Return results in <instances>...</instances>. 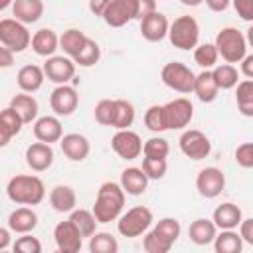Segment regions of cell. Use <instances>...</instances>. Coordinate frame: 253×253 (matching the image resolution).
<instances>
[{"instance_id":"1","label":"cell","mask_w":253,"mask_h":253,"mask_svg":"<svg viewBox=\"0 0 253 253\" xmlns=\"http://www.w3.org/2000/svg\"><path fill=\"white\" fill-rule=\"evenodd\" d=\"M125 196L126 192L123 190L121 182H103L99 186L93 206V213L99 223H111L121 217L125 208Z\"/></svg>"},{"instance_id":"2","label":"cell","mask_w":253,"mask_h":253,"mask_svg":"<svg viewBox=\"0 0 253 253\" xmlns=\"http://www.w3.org/2000/svg\"><path fill=\"white\" fill-rule=\"evenodd\" d=\"M6 194L18 206H38L45 198V186L34 174H18L8 180Z\"/></svg>"},{"instance_id":"3","label":"cell","mask_w":253,"mask_h":253,"mask_svg":"<svg viewBox=\"0 0 253 253\" xmlns=\"http://www.w3.org/2000/svg\"><path fill=\"white\" fill-rule=\"evenodd\" d=\"M215 47L219 55L227 63H241V59L247 55V40L237 28H221L215 36Z\"/></svg>"},{"instance_id":"4","label":"cell","mask_w":253,"mask_h":253,"mask_svg":"<svg viewBox=\"0 0 253 253\" xmlns=\"http://www.w3.org/2000/svg\"><path fill=\"white\" fill-rule=\"evenodd\" d=\"M168 40L178 49H194L200 42V24L194 16H178L168 30Z\"/></svg>"},{"instance_id":"5","label":"cell","mask_w":253,"mask_h":253,"mask_svg":"<svg viewBox=\"0 0 253 253\" xmlns=\"http://www.w3.org/2000/svg\"><path fill=\"white\" fill-rule=\"evenodd\" d=\"M152 221H154L152 211L146 206H134L125 213H121L117 221V229L123 237H140L148 231Z\"/></svg>"},{"instance_id":"6","label":"cell","mask_w":253,"mask_h":253,"mask_svg":"<svg viewBox=\"0 0 253 253\" xmlns=\"http://www.w3.org/2000/svg\"><path fill=\"white\" fill-rule=\"evenodd\" d=\"M0 43L14 53H20L32 45V34L24 22L16 18H4L0 20Z\"/></svg>"},{"instance_id":"7","label":"cell","mask_w":253,"mask_h":253,"mask_svg":"<svg viewBox=\"0 0 253 253\" xmlns=\"http://www.w3.org/2000/svg\"><path fill=\"white\" fill-rule=\"evenodd\" d=\"M160 77H162V83L166 87H170L172 91H178L182 95H188V93H194V81H196V75L194 71L182 63V61H170L162 67L160 71Z\"/></svg>"},{"instance_id":"8","label":"cell","mask_w":253,"mask_h":253,"mask_svg":"<svg viewBox=\"0 0 253 253\" xmlns=\"http://www.w3.org/2000/svg\"><path fill=\"white\" fill-rule=\"evenodd\" d=\"M180 150L184 156H188L190 160H204L210 156L211 152V142L206 136V132L198 130V128H188L182 132L180 140Z\"/></svg>"},{"instance_id":"9","label":"cell","mask_w":253,"mask_h":253,"mask_svg":"<svg viewBox=\"0 0 253 253\" xmlns=\"http://www.w3.org/2000/svg\"><path fill=\"white\" fill-rule=\"evenodd\" d=\"M164 117L168 130H180L186 128L194 119V105L186 97L172 99L164 105Z\"/></svg>"},{"instance_id":"10","label":"cell","mask_w":253,"mask_h":253,"mask_svg":"<svg viewBox=\"0 0 253 253\" xmlns=\"http://www.w3.org/2000/svg\"><path fill=\"white\" fill-rule=\"evenodd\" d=\"M225 188V174L215 168V166H208L202 168L196 176V190L202 198L206 200H213L217 198Z\"/></svg>"},{"instance_id":"11","label":"cell","mask_w":253,"mask_h":253,"mask_svg":"<svg viewBox=\"0 0 253 253\" xmlns=\"http://www.w3.org/2000/svg\"><path fill=\"white\" fill-rule=\"evenodd\" d=\"M53 241L61 253H77L83 247V233L71 219H65L53 227Z\"/></svg>"},{"instance_id":"12","label":"cell","mask_w":253,"mask_h":253,"mask_svg":"<svg viewBox=\"0 0 253 253\" xmlns=\"http://www.w3.org/2000/svg\"><path fill=\"white\" fill-rule=\"evenodd\" d=\"M142 140L140 136L130 130V128H123V130H117L111 138V148L115 150L117 156L125 158V160H134L142 154Z\"/></svg>"},{"instance_id":"13","label":"cell","mask_w":253,"mask_h":253,"mask_svg":"<svg viewBox=\"0 0 253 253\" xmlns=\"http://www.w3.org/2000/svg\"><path fill=\"white\" fill-rule=\"evenodd\" d=\"M138 16V0H113L103 14V20L111 28H123Z\"/></svg>"},{"instance_id":"14","label":"cell","mask_w":253,"mask_h":253,"mask_svg":"<svg viewBox=\"0 0 253 253\" xmlns=\"http://www.w3.org/2000/svg\"><path fill=\"white\" fill-rule=\"evenodd\" d=\"M75 61L69 55H51L43 63L45 77L55 85H65L75 75Z\"/></svg>"},{"instance_id":"15","label":"cell","mask_w":253,"mask_h":253,"mask_svg":"<svg viewBox=\"0 0 253 253\" xmlns=\"http://www.w3.org/2000/svg\"><path fill=\"white\" fill-rule=\"evenodd\" d=\"M79 105V95H77V89L71 87V85H57L53 91H51V97H49V107L51 111L57 115V117H69L75 113Z\"/></svg>"},{"instance_id":"16","label":"cell","mask_w":253,"mask_h":253,"mask_svg":"<svg viewBox=\"0 0 253 253\" xmlns=\"http://www.w3.org/2000/svg\"><path fill=\"white\" fill-rule=\"evenodd\" d=\"M53 148H51V144H47V142H42V140H38V142H32L28 148H26V164L34 170V172H45L47 168H51V164H53Z\"/></svg>"},{"instance_id":"17","label":"cell","mask_w":253,"mask_h":253,"mask_svg":"<svg viewBox=\"0 0 253 253\" xmlns=\"http://www.w3.org/2000/svg\"><path fill=\"white\" fill-rule=\"evenodd\" d=\"M168 30H170V22L158 10L140 20V36L146 42H162L168 36Z\"/></svg>"},{"instance_id":"18","label":"cell","mask_w":253,"mask_h":253,"mask_svg":"<svg viewBox=\"0 0 253 253\" xmlns=\"http://www.w3.org/2000/svg\"><path fill=\"white\" fill-rule=\"evenodd\" d=\"M59 146H61V152L71 162H83L89 156V152H91V144H89L87 136H83L79 132L63 134L61 140H59Z\"/></svg>"},{"instance_id":"19","label":"cell","mask_w":253,"mask_h":253,"mask_svg":"<svg viewBox=\"0 0 253 253\" xmlns=\"http://www.w3.org/2000/svg\"><path fill=\"white\" fill-rule=\"evenodd\" d=\"M34 136L42 142H47V144H53V142H59L61 136H63V126L57 119V115H45V117H40L36 119L34 123Z\"/></svg>"},{"instance_id":"20","label":"cell","mask_w":253,"mask_h":253,"mask_svg":"<svg viewBox=\"0 0 253 253\" xmlns=\"http://www.w3.org/2000/svg\"><path fill=\"white\" fill-rule=\"evenodd\" d=\"M24 125L26 123L20 117V113L12 107H6L0 113V146H6L16 134H20Z\"/></svg>"},{"instance_id":"21","label":"cell","mask_w":253,"mask_h":253,"mask_svg":"<svg viewBox=\"0 0 253 253\" xmlns=\"http://www.w3.org/2000/svg\"><path fill=\"white\" fill-rule=\"evenodd\" d=\"M45 79H47V77H45L43 67L34 65V63L20 67V71H18V75H16L18 87H20L22 91H26V93H36L38 89H42V85H43Z\"/></svg>"},{"instance_id":"22","label":"cell","mask_w":253,"mask_h":253,"mask_svg":"<svg viewBox=\"0 0 253 253\" xmlns=\"http://www.w3.org/2000/svg\"><path fill=\"white\" fill-rule=\"evenodd\" d=\"M148 180L150 178L144 174V170L136 166L125 168L121 172V186L128 196H142L148 188Z\"/></svg>"},{"instance_id":"23","label":"cell","mask_w":253,"mask_h":253,"mask_svg":"<svg viewBox=\"0 0 253 253\" xmlns=\"http://www.w3.org/2000/svg\"><path fill=\"white\" fill-rule=\"evenodd\" d=\"M211 219L217 225V229H235L243 221V213H241L239 206H235L231 202H225V204H221L213 210Z\"/></svg>"},{"instance_id":"24","label":"cell","mask_w":253,"mask_h":253,"mask_svg":"<svg viewBox=\"0 0 253 253\" xmlns=\"http://www.w3.org/2000/svg\"><path fill=\"white\" fill-rule=\"evenodd\" d=\"M49 204L59 213H71L75 210V206H77L75 190L71 186H65V184L53 186L51 192H49Z\"/></svg>"},{"instance_id":"25","label":"cell","mask_w":253,"mask_h":253,"mask_svg":"<svg viewBox=\"0 0 253 253\" xmlns=\"http://www.w3.org/2000/svg\"><path fill=\"white\" fill-rule=\"evenodd\" d=\"M36 225H38V213L28 206L16 208L8 215V227L14 233H32L36 229Z\"/></svg>"},{"instance_id":"26","label":"cell","mask_w":253,"mask_h":253,"mask_svg":"<svg viewBox=\"0 0 253 253\" xmlns=\"http://www.w3.org/2000/svg\"><path fill=\"white\" fill-rule=\"evenodd\" d=\"M32 49L42 57H51L59 49V36L51 28H42L32 36Z\"/></svg>"},{"instance_id":"27","label":"cell","mask_w":253,"mask_h":253,"mask_svg":"<svg viewBox=\"0 0 253 253\" xmlns=\"http://www.w3.org/2000/svg\"><path fill=\"white\" fill-rule=\"evenodd\" d=\"M217 93H219V87H217V81H215L211 69H204L202 73L196 75V81H194V95H196L202 103H211V101H215Z\"/></svg>"},{"instance_id":"28","label":"cell","mask_w":253,"mask_h":253,"mask_svg":"<svg viewBox=\"0 0 253 253\" xmlns=\"http://www.w3.org/2000/svg\"><path fill=\"white\" fill-rule=\"evenodd\" d=\"M188 235H190V241L196 245H210V243H213V239L217 235V225L213 223V219L198 217L190 223Z\"/></svg>"},{"instance_id":"29","label":"cell","mask_w":253,"mask_h":253,"mask_svg":"<svg viewBox=\"0 0 253 253\" xmlns=\"http://www.w3.org/2000/svg\"><path fill=\"white\" fill-rule=\"evenodd\" d=\"M12 14L16 20L28 24H36L43 16V0H14Z\"/></svg>"},{"instance_id":"30","label":"cell","mask_w":253,"mask_h":253,"mask_svg":"<svg viewBox=\"0 0 253 253\" xmlns=\"http://www.w3.org/2000/svg\"><path fill=\"white\" fill-rule=\"evenodd\" d=\"M10 107H12V109H16V111L20 113V117L24 119V123H26V125H28V123H36V119H38V111H40V105H38V101H36V97H34V95H30V93L22 91L20 95L12 97Z\"/></svg>"},{"instance_id":"31","label":"cell","mask_w":253,"mask_h":253,"mask_svg":"<svg viewBox=\"0 0 253 253\" xmlns=\"http://www.w3.org/2000/svg\"><path fill=\"white\" fill-rule=\"evenodd\" d=\"M243 237L235 229H221L213 239V249L217 253H241L243 249Z\"/></svg>"},{"instance_id":"32","label":"cell","mask_w":253,"mask_h":253,"mask_svg":"<svg viewBox=\"0 0 253 253\" xmlns=\"http://www.w3.org/2000/svg\"><path fill=\"white\" fill-rule=\"evenodd\" d=\"M89 38L81 32V30H77V28H69V30H65L61 36H59V47L63 49V53L65 55H69L71 59L81 51V47L85 45V42H87Z\"/></svg>"},{"instance_id":"33","label":"cell","mask_w":253,"mask_h":253,"mask_svg":"<svg viewBox=\"0 0 253 253\" xmlns=\"http://www.w3.org/2000/svg\"><path fill=\"white\" fill-rule=\"evenodd\" d=\"M237 111L243 117H253V79H243L235 89Z\"/></svg>"},{"instance_id":"34","label":"cell","mask_w":253,"mask_h":253,"mask_svg":"<svg viewBox=\"0 0 253 253\" xmlns=\"http://www.w3.org/2000/svg\"><path fill=\"white\" fill-rule=\"evenodd\" d=\"M69 219L79 227V231L83 233V237H91L97 231V225H99V219L89 210H73L69 213Z\"/></svg>"},{"instance_id":"35","label":"cell","mask_w":253,"mask_h":253,"mask_svg":"<svg viewBox=\"0 0 253 253\" xmlns=\"http://www.w3.org/2000/svg\"><path fill=\"white\" fill-rule=\"evenodd\" d=\"M211 71H213V77H215L219 89H233V87H237V83H239V71L235 69L233 63L215 65Z\"/></svg>"},{"instance_id":"36","label":"cell","mask_w":253,"mask_h":253,"mask_svg":"<svg viewBox=\"0 0 253 253\" xmlns=\"http://www.w3.org/2000/svg\"><path fill=\"white\" fill-rule=\"evenodd\" d=\"M89 251L91 253H117L119 241L107 231H95L89 237Z\"/></svg>"},{"instance_id":"37","label":"cell","mask_w":253,"mask_h":253,"mask_svg":"<svg viewBox=\"0 0 253 253\" xmlns=\"http://www.w3.org/2000/svg\"><path fill=\"white\" fill-rule=\"evenodd\" d=\"M217 57H219V51L215 43H198L194 47V61L202 69H213L217 63Z\"/></svg>"},{"instance_id":"38","label":"cell","mask_w":253,"mask_h":253,"mask_svg":"<svg viewBox=\"0 0 253 253\" xmlns=\"http://www.w3.org/2000/svg\"><path fill=\"white\" fill-rule=\"evenodd\" d=\"M117 101V111H115V121H113V128L123 130L132 126L134 123V107L130 101L126 99H115Z\"/></svg>"},{"instance_id":"39","label":"cell","mask_w":253,"mask_h":253,"mask_svg":"<svg viewBox=\"0 0 253 253\" xmlns=\"http://www.w3.org/2000/svg\"><path fill=\"white\" fill-rule=\"evenodd\" d=\"M99 59H101V47H99V43H97L95 40H91V38L85 42V45L81 47V51L73 57V61H75L79 67H91V65H95Z\"/></svg>"},{"instance_id":"40","label":"cell","mask_w":253,"mask_h":253,"mask_svg":"<svg viewBox=\"0 0 253 253\" xmlns=\"http://www.w3.org/2000/svg\"><path fill=\"white\" fill-rule=\"evenodd\" d=\"M144 125L152 132H164L168 130L166 126V117H164V105H150L144 113Z\"/></svg>"},{"instance_id":"41","label":"cell","mask_w":253,"mask_h":253,"mask_svg":"<svg viewBox=\"0 0 253 253\" xmlns=\"http://www.w3.org/2000/svg\"><path fill=\"white\" fill-rule=\"evenodd\" d=\"M172 245H174L172 241H168L166 237H162L154 229L144 233V237H142V249L146 253H168L172 249Z\"/></svg>"},{"instance_id":"42","label":"cell","mask_w":253,"mask_h":253,"mask_svg":"<svg viewBox=\"0 0 253 253\" xmlns=\"http://www.w3.org/2000/svg\"><path fill=\"white\" fill-rule=\"evenodd\" d=\"M115 111H117V101L115 99H101L97 105H95V121L103 126H113V121H115Z\"/></svg>"},{"instance_id":"43","label":"cell","mask_w":253,"mask_h":253,"mask_svg":"<svg viewBox=\"0 0 253 253\" xmlns=\"http://www.w3.org/2000/svg\"><path fill=\"white\" fill-rule=\"evenodd\" d=\"M170 152V144L166 138L162 136H152L148 140H144V146H142V154L148 156V158H166Z\"/></svg>"},{"instance_id":"44","label":"cell","mask_w":253,"mask_h":253,"mask_svg":"<svg viewBox=\"0 0 253 253\" xmlns=\"http://www.w3.org/2000/svg\"><path fill=\"white\" fill-rule=\"evenodd\" d=\"M140 168L144 170V174H146L150 180H160V178L166 176L168 162H166V158H148V156H144Z\"/></svg>"},{"instance_id":"45","label":"cell","mask_w":253,"mask_h":253,"mask_svg":"<svg viewBox=\"0 0 253 253\" xmlns=\"http://www.w3.org/2000/svg\"><path fill=\"white\" fill-rule=\"evenodd\" d=\"M154 231H156V233H160L162 237H166L168 241L176 243V241H178V237H180L182 227H180V221H178L176 217H162V219L154 225Z\"/></svg>"},{"instance_id":"46","label":"cell","mask_w":253,"mask_h":253,"mask_svg":"<svg viewBox=\"0 0 253 253\" xmlns=\"http://www.w3.org/2000/svg\"><path fill=\"white\" fill-rule=\"evenodd\" d=\"M14 251H18V253H42V243L38 237L30 235V233H22V237H18L14 243Z\"/></svg>"},{"instance_id":"47","label":"cell","mask_w":253,"mask_h":253,"mask_svg":"<svg viewBox=\"0 0 253 253\" xmlns=\"http://www.w3.org/2000/svg\"><path fill=\"white\" fill-rule=\"evenodd\" d=\"M235 162L241 168H253V142H243L235 148Z\"/></svg>"},{"instance_id":"48","label":"cell","mask_w":253,"mask_h":253,"mask_svg":"<svg viewBox=\"0 0 253 253\" xmlns=\"http://www.w3.org/2000/svg\"><path fill=\"white\" fill-rule=\"evenodd\" d=\"M231 4L241 20L253 24V0H231Z\"/></svg>"},{"instance_id":"49","label":"cell","mask_w":253,"mask_h":253,"mask_svg":"<svg viewBox=\"0 0 253 253\" xmlns=\"http://www.w3.org/2000/svg\"><path fill=\"white\" fill-rule=\"evenodd\" d=\"M239 233H241L245 243L253 245V217H247V219H243L239 223Z\"/></svg>"},{"instance_id":"50","label":"cell","mask_w":253,"mask_h":253,"mask_svg":"<svg viewBox=\"0 0 253 253\" xmlns=\"http://www.w3.org/2000/svg\"><path fill=\"white\" fill-rule=\"evenodd\" d=\"M152 12H156V0H138V16H136V20L146 18Z\"/></svg>"},{"instance_id":"51","label":"cell","mask_w":253,"mask_h":253,"mask_svg":"<svg viewBox=\"0 0 253 253\" xmlns=\"http://www.w3.org/2000/svg\"><path fill=\"white\" fill-rule=\"evenodd\" d=\"M111 2L113 0H89V10H91V14L103 18V14H105V10L109 8Z\"/></svg>"},{"instance_id":"52","label":"cell","mask_w":253,"mask_h":253,"mask_svg":"<svg viewBox=\"0 0 253 253\" xmlns=\"http://www.w3.org/2000/svg\"><path fill=\"white\" fill-rule=\"evenodd\" d=\"M14 63V51L12 49H8V47H0V67H10Z\"/></svg>"},{"instance_id":"53","label":"cell","mask_w":253,"mask_h":253,"mask_svg":"<svg viewBox=\"0 0 253 253\" xmlns=\"http://www.w3.org/2000/svg\"><path fill=\"white\" fill-rule=\"evenodd\" d=\"M241 73L247 79H253V53H249L241 59Z\"/></svg>"},{"instance_id":"54","label":"cell","mask_w":253,"mask_h":253,"mask_svg":"<svg viewBox=\"0 0 253 253\" xmlns=\"http://www.w3.org/2000/svg\"><path fill=\"white\" fill-rule=\"evenodd\" d=\"M204 2H206V6H208L211 12H223V10H227L229 4H231V0H204Z\"/></svg>"},{"instance_id":"55","label":"cell","mask_w":253,"mask_h":253,"mask_svg":"<svg viewBox=\"0 0 253 253\" xmlns=\"http://www.w3.org/2000/svg\"><path fill=\"white\" fill-rule=\"evenodd\" d=\"M10 233H12L10 227H2L0 229V251L8 249V245H10Z\"/></svg>"},{"instance_id":"56","label":"cell","mask_w":253,"mask_h":253,"mask_svg":"<svg viewBox=\"0 0 253 253\" xmlns=\"http://www.w3.org/2000/svg\"><path fill=\"white\" fill-rule=\"evenodd\" d=\"M245 40H247V45L253 47V24L249 26V30H247V34H245Z\"/></svg>"},{"instance_id":"57","label":"cell","mask_w":253,"mask_h":253,"mask_svg":"<svg viewBox=\"0 0 253 253\" xmlns=\"http://www.w3.org/2000/svg\"><path fill=\"white\" fill-rule=\"evenodd\" d=\"M184 6H190V8H196V6H200L204 0H180Z\"/></svg>"},{"instance_id":"58","label":"cell","mask_w":253,"mask_h":253,"mask_svg":"<svg viewBox=\"0 0 253 253\" xmlns=\"http://www.w3.org/2000/svg\"><path fill=\"white\" fill-rule=\"evenodd\" d=\"M12 4H14V0H0V10H6Z\"/></svg>"}]
</instances>
